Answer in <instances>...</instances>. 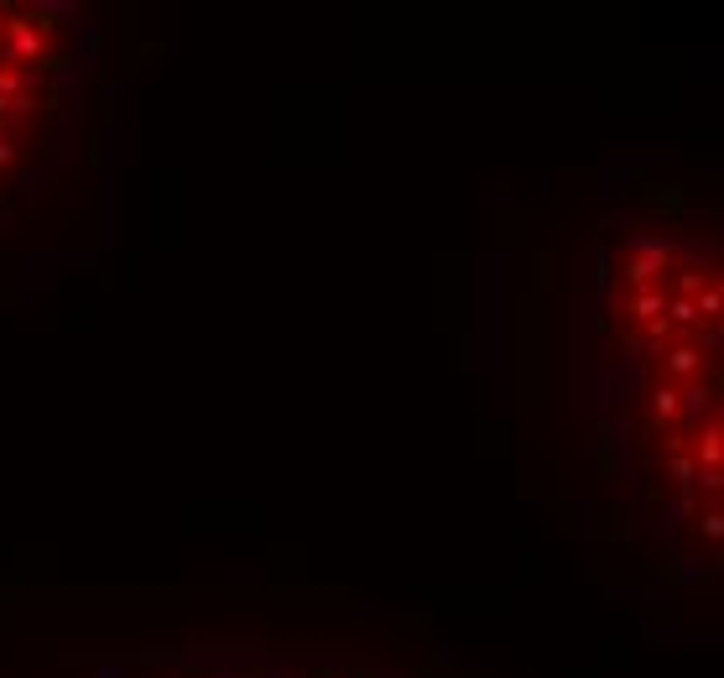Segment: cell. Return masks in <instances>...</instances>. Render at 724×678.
Masks as SVG:
<instances>
[{
    "label": "cell",
    "instance_id": "2",
    "mask_svg": "<svg viewBox=\"0 0 724 678\" xmlns=\"http://www.w3.org/2000/svg\"><path fill=\"white\" fill-rule=\"evenodd\" d=\"M229 678H329V673H318V668H292V663H282V668H266V673H229Z\"/></svg>",
    "mask_w": 724,
    "mask_h": 678
},
{
    "label": "cell",
    "instance_id": "1",
    "mask_svg": "<svg viewBox=\"0 0 724 678\" xmlns=\"http://www.w3.org/2000/svg\"><path fill=\"white\" fill-rule=\"evenodd\" d=\"M73 79V16L58 5H0V193H16L53 151Z\"/></svg>",
    "mask_w": 724,
    "mask_h": 678
}]
</instances>
